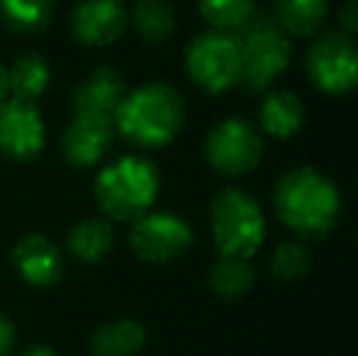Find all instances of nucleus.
I'll return each instance as SVG.
<instances>
[{
    "label": "nucleus",
    "instance_id": "nucleus-1",
    "mask_svg": "<svg viewBox=\"0 0 358 356\" xmlns=\"http://www.w3.org/2000/svg\"><path fill=\"white\" fill-rule=\"evenodd\" d=\"M273 208L280 222L297 237L322 239L339 222L341 198L324 173L312 166H297L278 178Z\"/></svg>",
    "mask_w": 358,
    "mask_h": 356
},
{
    "label": "nucleus",
    "instance_id": "nucleus-2",
    "mask_svg": "<svg viewBox=\"0 0 358 356\" xmlns=\"http://www.w3.org/2000/svg\"><path fill=\"white\" fill-rule=\"evenodd\" d=\"M185 120L180 93L169 83H146L124 95L115 113V129L132 144L146 149L166 147L176 139Z\"/></svg>",
    "mask_w": 358,
    "mask_h": 356
},
{
    "label": "nucleus",
    "instance_id": "nucleus-3",
    "mask_svg": "<svg viewBox=\"0 0 358 356\" xmlns=\"http://www.w3.org/2000/svg\"><path fill=\"white\" fill-rule=\"evenodd\" d=\"M159 193V171L149 159L122 157L95 178V200L108 218L134 222L149 213Z\"/></svg>",
    "mask_w": 358,
    "mask_h": 356
},
{
    "label": "nucleus",
    "instance_id": "nucleus-4",
    "mask_svg": "<svg viewBox=\"0 0 358 356\" xmlns=\"http://www.w3.org/2000/svg\"><path fill=\"white\" fill-rule=\"evenodd\" d=\"M241 44V83L251 93L271 88L292 59L290 37L275 24L268 13L256 10L254 17L236 32Z\"/></svg>",
    "mask_w": 358,
    "mask_h": 356
},
{
    "label": "nucleus",
    "instance_id": "nucleus-5",
    "mask_svg": "<svg viewBox=\"0 0 358 356\" xmlns=\"http://www.w3.org/2000/svg\"><path fill=\"white\" fill-rule=\"evenodd\" d=\"M213 237L222 257L251 259L266 237V218L254 195L241 188H224L210 205Z\"/></svg>",
    "mask_w": 358,
    "mask_h": 356
},
{
    "label": "nucleus",
    "instance_id": "nucleus-6",
    "mask_svg": "<svg viewBox=\"0 0 358 356\" xmlns=\"http://www.w3.org/2000/svg\"><path fill=\"white\" fill-rule=\"evenodd\" d=\"M185 71L208 93H224L241 83V44L236 32L210 29L185 49Z\"/></svg>",
    "mask_w": 358,
    "mask_h": 356
},
{
    "label": "nucleus",
    "instance_id": "nucleus-7",
    "mask_svg": "<svg viewBox=\"0 0 358 356\" xmlns=\"http://www.w3.org/2000/svg\"><path fill=\"white\" fill-rule=\"evenodd\" d=\"M305 71L312 86L327 95L358 90V44L341 29L320 32L307 49Z\"/></svg>",
    "mask_w": 358,
    "mask_h": 356
},
{
    "label": "nucleus",
    "instance_id": "nucleus-8",
    "mask_svg": "<svg viewBox=\"0 0 358 356\" xmlns=\"http://www.w3.org/2000/svg\"><path fill=\"white\" fill-rule=\"evenodd\" d=\"M205 157L222 176H246L264 157L261 132L244 118H227L215 124L205 142Z\"/></svg>",
    "mask_w": 358,
    "mask_h": 356
},
{
    "label": "nucleus",
    "instance_id": "nucleus-9",
    "mask_svg": "<svg viewBox=\"0 0 358 356\" xmlns=\"http://www.w3.org/2000/svg\"><path fill=\"white\" fill-rule=\"evenodd\" d=\"M129 247L142 262L169 264L193 247V229L173 213H144L129 229Z\"/></svg>",
    "mask_w": 358,
    "mask_h": 356
},
{
    "label": "nucleus",
    "instance_id": "nucleus-10",
    "mask_svg": "<svg viewBox=\"0 0 358 356\" xmlns=\"http://www.w3.org/2000/svg\"><path fill=\"white\" fill-rule=\"evenodd\" d=\"M44 147V122L34 103L10 98L0 103V152L15 162H29Z\"/></svg>",
    "mask_w": 358,
    "mask_h": 356
},
{
    "label": "nucleus",
    "instance_id": "nucleus-11",
    "mask_svg": "<svg viewBox=\"0 0 358 356\" xmlns=\"http://www.w3.org/2000/svg\"><path fill=\"white\" fill-rule=\"evenodd\" d=\"M129 15L120 0H83L71 13V32L80 44L105 47L122 37Z\"/></svg>",
    "mask_w": 358,
    "mask_h": 356
},
{
    "label": "nucleus",
    "instance_id": "nucleus-12",
    "mask_svg": "<svg viewBox=\"0 0 358 356\" xmlns=\"http://www.w3.org/2000/svg\"><path fill=\"white\" fill-rule=\"evenodd\" d=\"M115 139V122L93 115H76L62 139L64 157L73 166H93L110 152Z\"/></svg>",
    "mask_w": 358,
    "mask_h": 356
},
{
    "label": "nucleus",
    "instance_id": "nucleus-13",
    "mask_svg": "<svg viewBox=\"0 0 358 356\" xmlns=\"http://www.w3.org/2000/svg\"><path fill=\"white\" fill-rule=\"evenodd\" d=\"M10 262L20 278L37 288L59 283L64 273L62 254L44 234H27L20 239L10 254Z\"/></svg>",
    "mask_w": 358,
    "mask_h": 356
},
{
    "label": "nucleus",
    "instance_id": "nucleus-14",
    "mask_svg": "<svg viewBox=\"0 0 358 356\" xmlns=\"http://www.w3.org/2000/svg\"><path fill=\"white\" fill-rule=\"evenodd\" d=\"M127 90L124 81L115 69H98L93 71L73 93L76 115H93V118L113 120Z\"/></svg>",
    "mask_w": 358,
    "mask_h": 356
},
{
    "label": "nucleus",
    "instance_id": "nucleus-15",
    "mask_svg": "<svg viewBox=\"0 0 358 356\" xmlns=\"http://www.w3.org/2000/svg\"><path fill=\"white\" fill-rule=\"evenodd\" d=\"M305 105L290 90L268 93L259 105V124L268 137L290 139L305 124Z\"/></svg>",
    "mask_w": 358,
    "mask_h": 356
},
{
    "label": "nucleus",
    "instance_id": "nucleus-16",
    "mask_svg": "<svg viewBox=\"0 0 358 356\" xmlns=\"http://www.w3.org/2000/svg\"><path fill=\"white\" fill-rule=\"evenodd\" d=\"M327 0H271V17L287 37H317L327 22Z\"/></svg>",
    "mask_w": 358,
    "mask_h": 356
},
{
    "label": "nucleus",
    "instance_id": "nucleus-17",
    "mask_svg": "<svg viewBox=\"0 0 358 356\" xmlns=\"http://www.w3.org/2000/svg\"><path fill=\"white\" fill-rule=\"evenodd\" d=\"M146 342V332L134 320H115V322L100 325L90 337V352L93 356H134L142 352Z\"/></svg>",
    "mask_w": 358,
    "mask_h": 356
},
{
    "label": "nucleus",
    "instance_id": "nucleus-18",
    "mask_svg": "<svg viewBox=\"0 0 358 356\" xmlns=\"http://www.w3.org/2000/svg\"><path fill=\"white\" fill-rule=\"evenodd\" d=\"M115 244V229L105 218L80 220L69 234V252L78 262H103Z\"/></svg>",
    "mask_w": 358,
    "mask_h": 356
},
{
    "label": "nucleus",
    "instance_id": "nucleus-19",
    "mask_svg": "<svg viewBox=\"0 0 358 356\" xmlns=\"http://www.w3.org/2000/svg\"><path fill=\"white\" fill-rule=\"evenodd\" d=\"M49 81H52V71L44 57L34 52L20 54L8 69V93L17 100L34 103L49 88Z\"/></svg>",
    "mask_w": 358,
    "mask_h": 356
},
{
    "label": "nucleus",
    "instance_id": "nucleus-20",
    "mask_svg": "<svg viewBox=\"0 0 358 356\" xmlns=\"http://www.w3.org/2000/svg\"><path fill=\"white\" fill-rule=\"evenodd\" d=\"M210 288L222 300L244 298L256 280V271L249 259L241 257H222L210 271Z\"/></svg>",
    "mask_w": 358,
    "mask_h": 356
},
{
    "label": "nucleus",
    "instance_id": "nucleus-21",
    "mask_svg": "<svg viewBox=\"0 0 358 356\" xmlns=\"http://www.w3.org/2000/svg\"><path fill=\"white\" fill-rule=\"evenodd\" d=\"M129 22L144 42L161 44L176 32V10L169 0H139Z\"/></svg>",
    "mask_w": 358,
    "mask_h": 356
},
{
    "label": "nucleus",
    "instance_id": "nucleus-22",
    "mask_svg": "<svg viewBox=\"0 0 358 356\" xmlns=\"http://www.w3.org/2000/svg\"><path fill=\"white\" fill-rule=\"evenodd\" d=\"M54 13V0H0V17L17 34H37L47 29Z\"/></svg>",
    "mask_w": 358,
    "mask_h": 356
},
{
    "label": "nucleus",
    "instance_id": "nucleus-23",
    "mask_svg": "<svg viewBox=\"0 0 358 356\" xmlns=\"http://www.w3.org/2000/svg\"><path fill=\"white\" fill-rule=\"evenodd\" d=\"M200 15L220 32H239L256 13V0H198Z\"/></svg>",
    "mask_w": 358,
    "mask_h": 356
},
{
    "label": "nucleus",
    "instance_id": "nucleus-24",
    "mask_svg": "<svg viewBox=\"0 0 358 356\" xmlns=\"http://www.w3.org/2000/svg\"><path fill=\"white\" fill-rule=\"evenodd\" d=\"M271 271L278 280H300L310 271V252H307L305 242H283L273 252L271 259Z\"/></svg>",
    "mask_w": 358,
    "mask_h": 356
},
{
    "label": "nucleus",
    "instance_id": "nucleus-25",
    "mask_svg": "<svg viewBox=\"0 0 358 356\" xmlns=\"http://www.w3.org/2000/svg\"><path fill=\"white\" fill-rule=\"evenodd\" d=\"M339 24L341 32H346L349 37H358V0H346L339 10Z\"/></svg>",
    "mask_w": 358,
    "mask_h": 356
},
{
    "label": "nucleus",
    "instance_id": "nucleus-26",
    "mask_svg": "<svg viewBox=\"0 0 358 356\" xmlns=\"http://www.w3.org/2000/svg\"><path fill=\"white\" fill-rule=\"evenodd\" d=\"M15 349V325L0 313V356H8Z\"/></svg>",
    "mask_w": 358,
    "mask_h": 356
},
{
    "label": "nucleus",
    "instance_id": "nucleus-27",
    "mask_svg": "<svg viewBox=\"0 0 358 356\" xmlns=\"http://www.w3.org/2000/svg\"><path fill=\"white\" fill-rule=\"evenodd\" d=\"M8 100V69L0 64V103Z\"/></svg>",
    "mask_w": 358,
    "mask_h": 356
},
{
    "label": "nucleus",
    "instance_id": "nucleus-28",
    "mask_svg": "<svg viewBox=\"0 0 358 356\" xmlns=\"http://www.w3.org/2000/svg\"><path fill=\"white\" fill-rule=\"evenodd\" d=\"M20 356H57L49 347H29L27 352H22Z\"/></svg>",
    "mask_w": 358,
    "mask_h": 356
}]
</instances>
